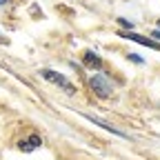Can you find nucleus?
<instances>
[{
  "label": "nucleus",
  "instance_id": "nucleus-4",
  "mask_svg": "<svg viewBox=\"0 0 160 160\" xmlns=\"http://www.w3.org/2000/svg\"><path fill=\"white\" fill-rule=\"evenodd\" d=\"M87 120H89V122H93V125H98V127H102V129H107V131H113V133H118V136H125L120 129L111 127L109 122H105V120H100V118H96V116H87Z\"/></svg>",
  "mask_w": 160,
  "mask_h": 160
},
{
  "label": "nucleus",
  "instance_id": "nucleus-5",
  "mask_svg": "<svg viewBox=\"0 0 160 160\" xmlns=\"http://www.w3.org/2000/svg\"><path fill=\"white\" fill-rule=\"evenodd\" d=\"M38 145H40V138H38V136H31L27 142H25V140L20 142V149H22V151H31V149H36Z\"/></svg>",
  "mask_w": 160,
  "mask_h": 160
},
{
  "label": "nucleus",
  "instance_id": "nucleus-3",
  "mask_svg": "<svg viewBox=\"0 0 160 160\" xmlns=\"http://www.w3.org/2000/svg\"><path fill=\"white\" fill-rule=\"evenodd\" d=\"M122 38H127V40H133V42H138V45H145V47H149V49H156V51H160V45H158V42H153L151 38H145V36H140V33H133V31H129V33H122Z\"/></svg>",
  "mask_w": 160,
  "mask_h": 160
},
{
  "label": "nucleus",
  "instance_id": "nucleus-9",
  "mask_svg": "<svg viewBox=\"0 0 160 160\" xmlns=\"http://www.w3.org/2000/svg\"><path fill=\"white\" fill-rule=\"evenodd\" d=\"M153 36H156V38H158V40H160V31H153Z\"/></svg>",
  "mask_w": 160,
  "mask_h": 160
},
{
  "label": "nucleus",
  "instance_id": "nucleus-1",
  "mask_svg": "<svg viewBox=\"0 0 160 160\" xmlns=\"http://www.w3.org/2000/svg\"><path fill=\"white\" fill-rule=\"evenodd\" d=\"M40 73H42L45 80H49V82H53V85H58V87H62L67 93H76V87L69 82V80H67L62 73H56V71H51V69H42Z\"/></svg>",
  "mask_w": 160,
  "mask_h": 160
},
{
  "label": "nucleus",
  "instance_id": "nucleus-10",
  "mask_svg": "<svg viewBox=\"0 0 160 160\" xmlns=\"http://www.w3.org/2000/svg\"><path fill=\"white\" fill-rule=\"evenodd\" d=\"M7 2H9V0H0V5H7Z\"/></svg>",
  "mask_w": 160,
  "mask_h": 160
},
{
  "label": "nucleus",
  "instance_id": "nucleus-2",
  "mask_svg": "<svg viewBox=\"0 0 160 160\" xmlns=\"http://www.w3.org/2000/svg\"><path fill=\"white\" fill-rule=\"evenodd\" d=\"M89 85H91V89L100 96V98H107V96H111V91H113V87H111V82L105 78V76H100V73H96V76H91V80H89Z\"/></svg>",
  "mask_w": 160,
  "mask_h": 160
},
{
  "label": "nucleus",
  "instance_id": "nucleus-11",
  "mask_svg": "<svg viewBox=\"0 0 160 160\" xmlns=\"http://www.w3.org/2000/svg\"><path fill=\"white\" fill-rule=\"evenodd\" d=\"M0 42H5V40H2V38H0Z\"/></svg>",
  "mask_w": 160,
  "mask_h": 160
},
{
  "label": "nucleus",
  "instance_id": "nucleus-7",
  "mask_svg": "<svg viewBox=\"0 0 160 160\" xmlns=\"http://www.w3.org/2000/svg\"><path fill=\"white\" fill-rule=\"evenodd\" d=\"M118 22H120V25H122V27H131V29H133V22H131V20H125V18H120V20H118Z\"/></svg>",
  "mask_w": 160,
  "mask_h": 160
},
{
  "label": "nucleus",
  "instance_id": "nucleus-6",
  "mask_svg": "<svg viewBox=\"0 0 160 160\" xmlns=\"http://www.w3.org/2000/svg\"><path fill=\"white\" fill-rule=\"evenodd\" d=\"M85 65L87 67H100V58H98V53H93V51H87L85 53Z\"/></svg>",
  "mask_w": 160,
  "mask_h": 160
},
{
  "label": "nucleus",
  "instance_id": "nucleus-8",
  "mask_svg": "<svg viewBox=\"0 0 160 160\" xmlns=\"http://www.w3.org/2000/svg\"><path fill=\"white\" fill-rule=\"evenodd\" d=\"M129 58H131V60H136V62H142V58H140V56H136V53H131Z\"/></svg>",
  "mask_w": 160,
  "mask_h": 160
}]
</instances>
